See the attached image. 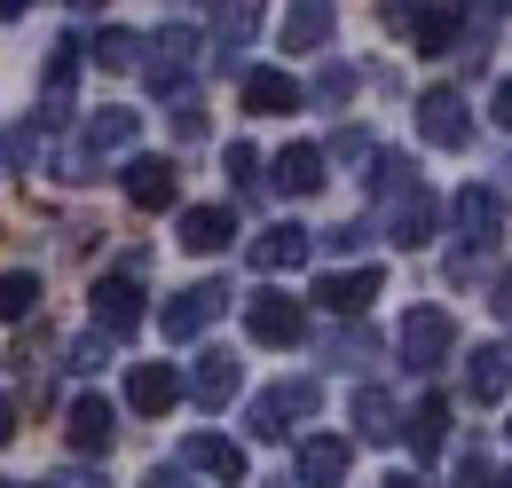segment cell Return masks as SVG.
I'll list each match as a JSON object with an SVG mask.
<instances>
[{"mask_svg": "<svg viewBox=\"0 0 512 488\" xmlns=\"http://www.w3.org/2000/svg\"><path fill=\"white\" fill-rule=\"evenodd\" d=\"M48 488H111V481H103V473H79V465H71V473H56Z\"/></svg>", "mask_w": 512, "mask_h": 488, "instance_id": "35", "label": "cell"}, {"mask_svg": "<svg viewBox=\"0 0 512 488\" xmlns=\"http://www.w3.org/2000/svg\"><path fill=\"white\" fill-rule=\"evenodd\" d=\"M174 134H182V142H197V134H205V111H197V103H174Z\"/></svg>", "mask_w": 512, "mask_h": 488, "instance_id": "33", "label": "cell"}, {"mask_svg": "<svg viewBox=\"0 0 512 488\" xmlns=\"http://www.w3.org/2000/svg\"><path fill=\"white\" fill-rule=\"evenodd\" d=\"M402 426H410V449H418V457H434V449H442V433H449V402H442V394H426Z\"/></svg>", "mask_w": 512, "mask_h": 488, "instance_id": "22", "label": "cell"}, {"mask_svg": "<svg viewBox=\"0 0 512 488\" xmlns=\"http://www.w3.org/2000/svg\"><path fill=\"white\" fill-rule=\"evenodd\" d=\"M142 48H150V56L134 63V71H142L158 95H174V87L197 71V32H190V24H166V32H158V40H142Z\"/></svg>", "mask_w": 512, "mask_h": 488, "instance_id": "2", "label": "cell"}, {"mask_svg": "<svg viewBox=\"0 0 512 488\" xmlns=\"http://www.w3.org/2000/svg\"><path fill=\"white\" fill-rule=\"evenodd\" d=\"M8 433H16V402L0 394V449H8Z\"/></svg>", "mask_w": 512, "mask_h": 488, "instance_id": "37", "label": "cell"}, {"mask_svg": "<svg viewBox=\"0 0 512 488\" xmlns=\"http://www.w3.org/2000/svg\"><path fill=\"white\" fill-rule=\"evenodd\" d=\"M457 32H465V16H457V8H426V16H418V48H426V56H449V48H457Z\"/></svg>", "mask_w": 512, "mask_h": 488, "instance_id": "26", "label": "cell"}, {"mask_svg": "<svg viewBox=\"0 0 512 488\" xmlns=\"http://www.w3.org/2000/svg\"><path fill=\"white\" fill-rule=\"evenodd\" d=\"M418 134H426L434 150H465V142H473V119H465V95H457V87H434V95L418 103Z\"/></svg>", "mask_w": 512, "mask_h": 488, "instance_id": "7", "label": "cell"}, {"mask_svg": "<svg viewBox=\"0 0 512 488\" xmlns=\"http://www.w3.org/2000/svg\"><path fill=\"white\" fill-rule=\"evenodd\" d=\"M379 284H386L379 268H347V276H323V284H316V300L331 307V315H363V307L379 300Z\"/></svg>", "mask_w": 512, "mask_h": 488, "instance_id": "13", "label": "cell"}, {"mask_svg": "<svg viewBox=\"0 0 512 488\" xmlns=\"http://www.w3.org/2000/svg\"><path fill=\"white\" fill-rule=\"evenodd\" d=\"M134 142V111H95L87 119V150H127Z\"/></svg>", "mask_w": 512, "mask_h": 488, "instance_id": "29", "label": "cell"}, {"mask_svg": "<svg viewBox=\"0 0 512 488\" xmlns=\"http://www.w3.org/2000/svg\"><path fill=\"white\" fill-rule=\"evenodd\" d=\"M127 197L142 213H166L174 197H182V174H174V158H134L127 166Z\"/></svg>", "mask_w": 512, "mask_h": 488, "instance_id": "10", "label": "cell"}, {"mask_svg": "<svg viewBox=\"0 0 512 488\" xmlns=\"http://www.w3.org/2000/svg\"><path fill=\"white\" fill-rule=\"evenodd\" d=\"M386 488H418V481H410V473H394V481H386Z\"/></svg>", "mask_w": 512, "mask_h": 488, "instance_id": "41", "label": "cell"}, {"mask_svg": "<svg viewBox=\"0 0 512 488\" xmlns=\"http://www.w3.org/2000/svg\"><path fill=\"white\" fill-rule=\"evenodd\" d=\"M142 488H190V481H182V473H150Z\"/></svg>", "mask_w": 512, "mask_h": 488, "instance_id": "38", "label": "cell"}, {"mask_svg": "<svg viewBox=\"0 0 512 488\" xmlns=\"http://www.w3.org/2000/svg\"><path fill=\"white\" fill-rule=\"evenodd\" d=\"M174 402H182V370H174V363H134V370H127V410L166 418Z\"/></svg>", "mask_w": 512, "mask_h": 488, "instance_id": "9", "label": "cell"}, {"mask_svg": "<svg viewBox=\"0 0 512 488\" xmlns=\"http://www.w3.org/2000/svg\"><path fill=\"white\" fill-rule=\"evenodd\" d=\"M308 229L300 221H276V229H260V244H253V268H268V276H284V268H300L308 260Z\"/></svg>", "mask_w": 512, "mask_h": 488, "instance_id": "14", "label": "cell"}, {"mask_svg": "<svg viewBox=\"0 0 512 488\" xmlns=\"http://www.w3.org/2000/svg\"><path fill=\"white\" fill-rule=\"evenodd\" d=\"M323 355H331V363H339V370H363V363H371V355H379V339L347 323V331H331V339H323Z\"/></svg>", "mask_w": 512, "mask_h": 488, "instance_id": "28", "label": "cell"}, {"mask_svg": "<svg viewBox=\"0 0 512 488\" xmlns=\"http://www.w3.org/2000/svg\"><path fill=\"white\" fill-rule=\"evenodd\" d=\"M103 355H111V339L95 331V339H79V347H71V370H103Z\"/></svg>", "mask_w": 512, "mask_h": 488, "instance_id": "32", "label": "cell"}, {"mask_svg": "<svg viewBox=\"0 0 512 488\" xmlns=\"http://www.w3.org/2000/svg\"><path fill=\"white\" fill-rule=\"evenodd\" d=\"M253 0H221V40H213V63H237V48L253 40Z\"/></svg>", "mask_w": 512, "mask_h": 488, "instance_id": "23", "label": "cell"}, {"mask_svg": "<svg viewBox=\"0 0 512 488\" xmlns=\"http://www.w3.org/2000/svg\"><path fill=\"white\" fill-rule=\"evenodd\" d=\"M221 307H229V284H190V292H174V300H166L158 331H166V339H197L205 323H221Z\"/></svg>", "mask_w": 512, "mask_h": 488, "instance_id": "5", "label": "cell"}, {"mask_svg": "<svg viewBox=\"0 0 512 488\" xmlns=\"http://www.w3.org/2000/svg\"><path fill=\"white\" fill-rule=\"evenodd\" d=\"M347 441L339 433H316V441H300V488H339L347 481Z\"/></svg>", "mask_w": 512, "mask_h": 488, "instance_id": "12", "label": "cell"}, {"mask_svg": "<svg viewBox=\"0 0 512 488\" xmlns=\"http://www.w3.org/2000/svg\"><path fill=\"white\" fill-rule=\"evenodd\" d=\"M331 40V0H292L284 16V48H323Z\"/></svg>", "mask_w": 512, "mask_h": 488, "instance_id": "21", "label": "cell"}, {"mask_svg": "<svg viewBox=\"0 0 512 488\" xmlns=\"http://www.w3.org/2000/svg\"><path fill=\"white\" fill-rule=\"evenodd\" d=\"M497 229H505V197H489V189H457V237L489 244Z\"/></svg>", "mask_w": 512, "mask_h": 488, "instance_id": "18", "label": "cell"}, {"mask_svg": "<svg viewBox=\"0 0 512 488\" xmlns=\"http://www.w3.org/2000/svg\"><path fill=\"white\" fill-rule=\"evenodd\" d=\"M229 182H237V189L260 182V150H253V142H229Z\"/></svg>", "mask_w": 512, "mask_h": 488, "instance_id": "31", "label": "cell"}, {"mask_svg": "<svg viewBox=\"0 0 512 488\" xmlns=\"http://www.w3.org/2000/svg\"><path fill=\"white\" fill-rule=\"evenodd\" d=\"M32 307H40V276L32 268H8L0 276V323H24Z\"/></svg>", "mask_w": 512, "mask_h": 488, "instance_id": "24", "label": "cell"}, {"mask_svg": "<svg viewBox=\"0 0 512 488\" xmlns=\"http://www.w3.org/2000/svg\"><path fill=\"white\" fill-rule=\"evenodd\" d=\"M465 386H473V402H497V394L512 386L505 355H497V347H481V355H473V370H465Z\"/></svg>", "mask_w": 512, "mask_h": 488, "instance_id": "27", "label": "cell"}, {"mask_svg": "<svg viewBox=\"0 0 512 488\" xmlns=\"http://www.w3.org/2000/svg\"><path fill=\"white\" fill-rule=\"evenodd\" d=\"M449 347H457V323H449L442 307H410L402 315V363L410 370H434Z\"/></svg>", "mask_w": 512, "mask_h": 488, "instance_id": "3", "label": "cell"}, {"mask_svg": "<svg viewBox=\"0 0 512 488\" xmlns=\"http://www.w3.org/2000/svg\"><path fill=\"white\" fill-rule=\"evenodd\" d=\"M182 465H190V473H213V481H245V449H237V441H221V433H190V441H182Z\"/></svg>", "mask_w": 512, "mask_h": 488, "instance_id": "11", "label": "cell"}, {"mask_svg": "<svg viewBox=\"0 0 512 488\" xmlns=\"http://www.w3.org/2000/svg\"><path fill=\"white\" fill-rule=\"evenodd\" d=\"M457 488H497V473H489V465H481V457H473V465H465V473H457Z\"/></svg>", "mask_w": 512, "mask_h": 488, "instance_id": "36", "label": "cell"}, {"mask_svg": "<svg viewBox=\"0 0 512 488\" xmlns=\"http://www.w3.org/2000/svg\"><path fill=\"white\" fill-rule=\"evenodd\" d=\"M245 331H253L260 347H292V339L308 331V307L284 300V292H253V300H245Z\"/></svg>", "mask_w": 512, "mask_h": 488, "instance_id": "4", "label": "cell"}, {"mask_svg": "<svg viewBox=\"0 0 512 488\" xmlns=\"http://www.w3.org/2000/svg\"><path fill=\"white\" fill-rule=\"evenodd\" d=\"M190 394L205 402V410H229V402H237V355H221V347H213V355H197Z\"/></svg>", "mask_w": 512, "mask_h": 488, "instance_id": "17", "label": "cell"}, {"mask_svg": "<svg viewBox=\"0 0 512 488\" xmlns=\"http://www.w3.org/2000/svg\"><path fill=\"white\" fill-rule=\"evenodd\" d=\"M95 63H103V71H134V63H142V40L111 24V32H95Z\"/></svg>", "mask_w": 512, "mask_h": 488, "instance_id": "30", "label": "cell"}, {"mask_svg": "<svg viewBox=\"0 0 512 488\" xmlns=\"http://www.w3.org/2000/svg\"><path fill=\"white\" fill-rule=\"evenodd\" d=\"M355 433H363V441H394V402H386L379 386L355 394Z\"/></svg>", "mask_w": 512, "mask_h": 488, "instance_id": "25", "label": "cell"}, {"mask_svg": "<svg viewBox=\"0 0 512 488\" xmlns=\"http://www.w3.org/2000/svg\"><path fill=\"white\" fill-rule=\"evenodd\" d=\"M268 182L284 189V197H316V189H323V150H316V142L276 150V174H268Z\"/></svg>", "mask_w": 512, "mask_h": 488, "instance_id": "15", "label": "cell"}, {"mask_svg": "<svg viewBox=\"0 0 512 488\" xmlns=\"http://www.w3.org/2000/svg\"><path fill=\"white\" fill-rule=\"evenodd\" d=\"M497 119L512 126V79H505V87H497Z\"/></svg>", "mask_w": 512, "mask_h": 488, "instance_id": "39", "label": "cell"}, {"mask_svg": "<svg viewBox=\"0 0 512 488\" xmlns=\"http://www.w3.org/2000/svg\"><path fill=\"white\" fill-rule=\"evenodd\" d=\"M64 441L79 449V457H103V449L119 441V410H111L103 394H79V402L64 410Z\"/></svg>", "mask_w": 512, "mask_h": 488, "instance_id": "6", "label": "cell"}, {"mask_svg": "<svg viewBox=\"0 0 512 488\" xmlns=\"http://www.w3.org/2000/svg\"><path fill=\"white\" fill-rule=\"evenodd\" d=\"M316 87H323V103H339V95H347V87H355V71H347V63H331V71H323Z\"/></svg>", "mask_w": 512, "mask_h": 488, "instance_id": "34", "label": "cell"}, {"mask_svg": "<svg viewBox=\"0 0 512 488\" xmlns=\"http://www.w3.org/2000/svg\"><path fill=\"white\" fill-rule=\"evenodd\" d=\"M71 8H103V0H71Z\"/></svg>", "mask_w": 512, "mask_h": 488, "instance_id": "42", "label": "cell"}, {"mask_svg": "<svg viewBox=\"0 0 512 488\" xmlns=\"http://www.w3.org/2000/svg\"><path fill=\"white\" fill-rule=\"evenodd\" d=\"M0 488H24V481H0Z\"/></svg>", "mask_w": 512, "mask_h": 488, "instance_id": "43", "label": "cell"}, {"mask_svg": "<svg viewBox=\"0 0 512 488\" xmlns=\"http://www.w3.org/2000/svg\"><path fill=\"white\" fill-rule=\"evenodd\" d=\"M182 244H190V252L237 244V213H229V205H190V213H182Z\"/></svg>", "mask_w": 512, "mask_h": 488, "instance_id": "19", "label": "cell"}, {"mask_svg": "<svg viewBox=\"0 0 512 488\" xmlns=\"http://www.w3.org/2000/svg\"><path fill=\"white\" fill-rule=\"evenodd\" d=\"M87 300H95V323H103V339H119V331H134V323H142V284H134V268L103 276Z\"/></svg>", "mask_w": 512, "mask_h": 488, "instance_id": "8", "label": "cell"}, {"mask_svg": "<svg viewBox=\"0 0 512 488\" xmlns=\"http://www.w3.org/2000/svg\"><path fill=\"white\" fill-rule=\"evenodd\" d=\"M497 307H505V315H512V268H505V276H497Z\"/></svg>", "mask_w": 512, "mask_h": 488, "instance_id": "40", "label": "cell"}, {"mask_svg": "<svg viewBox=\"0 0 512 488\" xmlns=\"http://www.w3.org/2000/svg\"><path fill=\"white\" fill-rule=\"evenodd\" d=\"M245 111H260V119L300 111V79L292 71H245Z\"/></svg>", "mask_w": 512, "mask_h": 488, "instance_id": "16", "label": "cell"}, {"mask_svg": "<svg viewBox=\"0 0 512 488\" xmlns=\"http://www.w3.org/2000/svg\"><path fill=\"white\" fill-rule=\"evenodd\" d=\"M434 221H442V205H434L426 189H402V205H394V244H426Z\"/></svg>", "mask_w": 512, "mask_h": 488, "instance_id": "20", "label": "cell"}, {"mask_svg": "<svg viewBox=\"0 0 512 488\" xmlns=\"http://www.w3.org/2000/svg\"><path fill=\"white\" fill-rule=\"evenodd\" d=\"M300 418H316V386H308V378H284V386H268L253 410H245V426H253L260 441H284Z\"/></svg>", "mask_w": 512, "mask_h": 488, "instance_id": "1", "label": "cell"}]
</instances>
